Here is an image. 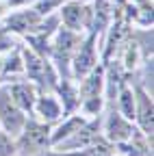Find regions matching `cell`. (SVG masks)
<instances>
[{"label":"cell","mask_w":154,"mask_h":156,"mask_svg":"<svg viewBox=\"0 0 154 156\" xmlns=\"http://www.w3.org/2000/svg\"><path fill=\"white\" fill-rule=\"evenodd\" d=\"M0 122L11 134H17L20 128L24 126V115L20 113V108H17V104L13 102L7 89L0 91Z\"/></svg>","instance_id":"6da1fadb"},{"label":"cell","mask_w":154,"mask_h":156,"mask_svg":"<svg viewBox=\"0 0 154 156\" xmlns=\"http://www.w3.org/2000/svg\"><path fill=\"white\" fill-rule=\"evenodd\" d=\"M48 126H39L35 122H28L26 124V130L22 134V141H20V147L22 152L26 154H37V152H44V147L48 145Z\"/></svg>","instance_id":"7a4b0ae2"},{"label":"cell","mask_w":154,"mask_h":156,"mask_svg":"<svg viewBox=\"0 0 154 156\" xmlns=\"http://www.w3.org/2000/svg\"><path fill=\"white\" fill-rule=\"evenodd\" d=\"M106 132H109V139H113V141H126V139H130L132 128L126 119H122V115L113 113L106 122Z\"/></svg>","instance_id":"3957f363"},{"label":"cell","mask_w":154,"mask_h":156,"mask_svg":"<svg viewBox=\"0 0 154 156\" xmlns=\"http://www.w3.org/2000/svg\"><path fill=\"white\" fill-rule=\"evenodd\" d=\"M24 58H26V65H24V67H26V72H28V78L39 80V83H46V74H50L48 65H46L35 52H30V50L24 52Z\"/></svg>","instance_id":"277c9868"},{"label":"cell","mask_w":154,"mask_h":156,"mask_svg":"<svg viewBox=\"0 0 154 156\" xmlns=\"http://www.w3.org/2000/svg\"><path fill=\"white\" fill-rule=\"evenodd\" d=\"M93 63H95V56H93V37H91L85 46H81V52H78V56H76V63H74L76 76L87 74L93 67Z\"/></svg>","instance_id":"5b68a950"},{"label":"cell","mask_w":154,"mask_h":156,"mask_svg":"<svg viewBox=\"0 0 154 156\" xmlns=\"http://www.w3.org/2000/svg\"><path fill=\"white\" fill-rule=\"evenodd\" d=\"M11 95H13V102L24 111H30L35 104V89L30 85H15L11 89Z\"/></svg>","instance_id":"8992f818"},{"label":"cell","mask_w":154,"mask_h":156,"mask_svg":"<svg viewBox=\"0 0 154 156\" xmlns=\"http://www.w3.org/2000/svg\"><path fill=\"white\" fill-rule=\"evenodd\" d=\"M37 20H39V13L37 11H24V13H15L7 20V26L11 30H26L30 26L37 24Z\"/></svg>","instance_id":"52a82bcc"},{"label":"cell","mask_w":154,"mask_h":156,"mask_svg":"<svg viewBox=\"0 0 154 156\" xmlns=\"http://www.w3.org/2000/svg\"><path fill=\"white\" fill-rule=\"evenodd\" d=\"M137 102H139V119H141V126L148 134H152V100L141 91L137 89Z\"/></svg>","instance_id":"ba28073f"},{"label":"cell","mask_w":154,"mask_h":156,"mask_svg":"<svg viewBox=\"0 0 154 156\" xmlns=\"http://www.w3.org/2000/svg\"><path fill=\"white\" fill-rule=\"evenodd\" d=\"M83 13H85V9H83L81 5H67V7H63L61 15H63L65 26H67V28H72V30H76V28L81 26Z\"/></svg>","instance_id":"9c48e42d"},{"label":"cell","mask_w":154,"mask_h":156,"mask_svg":"<svg viewBox=\"0 0 154 156\" xmlns=\"http://www.w3.org/2000/svg\"><path fill=\"white\" fill-rule=\"evenodd\" d=\"M100 87H102V72L100 69H93V74L87 78V83L83 85V93L87 98H95L98 91H100Z\"/></svg>","instance_id":"30bf717a"},{"label":"cell","mask_w":154,"mask_h":156,"mask_svg":"<svg viewBox=\"0 0 154 156\" xmlns=\"http://www.w3.org/2000/svg\"><path fill=\"white\" fill-rule=\"evenodd\" d=\"M37 108H39V113L46 117V119H56V117L61 115V108L59 104H56L52 98H41L39 104H37Z\"/></svg>","instance_id":"8fae6325"},{"label":"cell","mask_w":154,"mask_h":156,"mask_svg":"<svg viewBox=\"0 0 154 156\" xmlns=\"http://www.w3.org/2000/svg\"><path fill=\"white\" fill-rule=\"evenodd\" d=\"M56 46H59V48H56V50H59L56 54H59V56L63 54V56H65V54L76 46V37H74L70 30H61V33H59V44H56Z\"/></svg>","instance_id":"7c38bea8"},{"label":"cell","mask_w":154,"mask_h":156,"mask_svg":"<svg viewBox=\"0 0 154 156\" xmlns=\"http://www.w3.org/2000/svg\"><path fill=\"white\" fill-rule=\"evenodd\" d=\"M120 102H122V111H124V117H134V98H132V91L124 89L122 91V98H120Z\"/></svg>","instance_id":"4fadbf2b"},{"label":"cell","mask_w":154,"mask_h":156,"mask_svg":"<svg viewBox=\"0 0 154 156\" xmlns=\"http://www.w3.org/2000/svg\"><path fill=\"white\" fill-rule=\"evenodd\" d=\"M0 156H13V145L7 134H0Z\"/></svg>","instance_id":"5bb4252c"},{"label":"cell","mask_w":154,"mask_h":156,"mask_svg":"<svg viewBox=\"0 0 154 156\" xmlns=\"http://www.w3.org/2000/svg\"><path fill=\"white\" fill-rule=\"evenodd\" d=\"M76 156H111V152H109V147L100 145V147H89L87 152H83V154H76Z\"/></svg>","instance_id":"9a60e30c"},{"label":"cell","mask_w":154,"mask_h":156,"mask_svg":"<svg viewBox=\"0 0 154 156\" xmlns=\"http://www.w3.org/2000/svg\"><path fill=\"white\" fill-rule=\"evenodd\" d=\"M54 5H59V0H41V2L37 5V9H35V11L39 13V15H41V13H46L48 9H52Z\"/></svg>","instance_id":"2e32d148"},{"label":"cell","mask_w":154,"mask_h":156,"mask_svg":"<svg viewBox=\"0 0 154 156\" xmlns=\"http://www.w3.org/2000/svg\"><path fill=\"white\" fill-rule=\"evenodd\" d=\"M17 69H22V65H20V56L9 58V61H7V74H9V72H17Z\"/></svg>","instance_id":"e0dca14e"},{"label":"cell","mask_w":154,"mask_h":156,"mask_svg":"<svg viewBox=\"0 0 154 156\" xmlns=\"http://www.w3.org/2000/svg\"><path fill=\"white\" fill-rule=\"evenodd\" d=\"M13 46V41L5 35V33H0V50H7V48H11Z\"/></svg>","instance_id":"ac0fdd59"},{"label":"cell","mask_w":154,"mask_h":156,"mask_svg":"<svg viewBox=\"0 0 154 156\" xmlns=\"http://www.w3.org/2000/svg\"><path fill=\"white\" fill-rule=\"evenodd\" d=\"M39 156H52V154H44V152H39Z\"/></svg>","instance_id":"d6986e66"},{"label":"cell","mask_w":154,"mask_h":156,"mask_svg":"<svg viewBox=\"0 0 154 156\" xmlns=\"http://www.w3.org/2000/svg\"><path fill=\"white\" fill-rule=\"evenodd\" d=\"M0 67H2V63H0Z\"/></svg>","instance_id":"ffe728a7"}]
</instances>
